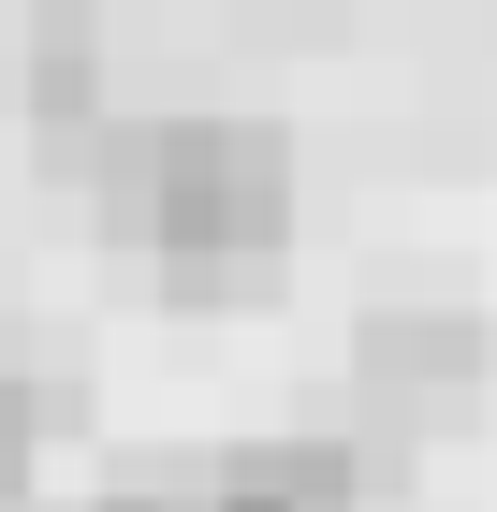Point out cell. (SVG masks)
I'll use <instances>...</instances> for the list:
<instances>
[{
    "mask_svg": "<svg viewBox=\"0 0 497 512\" xmlns=\"http://www.w3.org/2000/svg\"><path fill=\"white\" fill-rule=\"evenodd\" d=\"M132 235L176 278H249L293 235V147L264 118H176L132 147Z\"/></svg>",
    "mask_w": 497,
    "mask_h": 512,
    "instance_id": "obj_1",
    "label": "cell"
},
{
    "mask_svg": "<svg viewBox=\"0 0 497 512\" xmlns=\"http://www.w3.org/2000/svg\"><path fill=\"white\" fill-rule=\"evenodd\" d=\"M88 103H103V30H88V15H44L30 30V118L88 132Z\"/></svg>",
    "mask_w": 497,
    "mask_h": 512,
    "instance_id": "obj_2",
    "label": "cell"
},
{
    "mask_svg": "<svg viewBox=\"0 0 497 512\" xmlns=\"http://www.w3.org/2000/svg\"><path fill=\"white\" fill-rule=\"evenodd\" d=\"M191 512H322V483H307V469H264V483H220V498H191Z\"/></svg>",
    "mask_w": 497,
    "mask_h": 512,
    "instance_id": "obj_3",
    "label": "cell"
},
{
    "mask_svg": "<svg viewBox=\"0 0 497 512\" xmlns=\"http://www.w3.org/2000/svg\"><path fill=\"white\" fill-rule=\"evenodd\" d=\"M30 454H44V410L0 381V498H30Z\"/></svg>",
    "mask_w": 497,
    "mask_h": 512,
    "instance_id": "obj_4",
    "label": "cell"
},
{
    "mask_svg": "<svg viewBox=\"0 0 497 512\" xmlns=\"http://www.w3.org/2000/svg\"><path fill=\"white\" fill-rule=\"evenodd\" d=\"M103 512H147V498H103Z\"/></svg>",
    "mask_w": 497,
    "mask_h": 512,
    "instance_id": "obj_5",
    "label": "cell"
}]
</instances>
